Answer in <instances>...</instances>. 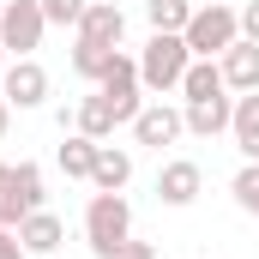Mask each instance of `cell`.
<instances>
[{"label": "cell", "instance_id": "cell-10", "mask_svg": "<svg viewBox=\"0 0 259 259\" xmlns=\"http://www.w3.org/2000/svg\"><path fill=\"white\" fill-rule=\"evenodd\" d=\"M217 66H223V84H229V91H259V42L235 36V42L217 55Z\"/></svg>", "mask_w": 259, "mask_h": 259}, {"label": "cell", "instance_id": "cell-14", "mask_svg": "<svg viewBox=\"0 0 259 259\" xmlns=\"http://www.w3.org/2000/svg\"><path fill=\"white\" fill-rule=\"evenodd\" d=\"M229 133H235V151H241L247 163H259V91H241V97H235Z\"/></svg>", "mask_w": 259, "mask_h": 259}, {"label": "cell", "instance_id": "cell-1", "mask_svg": "<svg viewBox=\"0 0 259 259\" xmlns=\"http://www.w3.org/2000/svg\"><path fill=\"white\" fill-rule=\"evenodd\" d=\"M187 66H193V49H187L181 30H151V42H145V55H139V84H145L151 97H169V91H181Z\"/></svg>", "mask_w": 259, "mask_h": 259}, {"label": "cell", "instance_id": "cell-26", "mask_svg": "<svg viewBox=\"0 0 259 259\" xmlns=\"http://www.w3.org/2000/svg\"><path fill=\"white\" fill-rule=\"evenodd\" d=\"M115 259H157V247H151V241H127Z\"/></svg>", "mask_w": 259, "mask_h": 259}, {"label": "cell", "instance_id": "cell-29", "mask_svg": "<svg viewBox=\"0 0 259 259\" xmlns=\"http://www.w3.org/2000/svg\"><path fill=\"white\" fill-rule=\"evenodd\" d=\"M0 12H6V0H0Z\"/></svg>", "mask_w": 259, "mask_h": 259}, {"label": "cell", "instance_id": "cell-24", "mask_svg": "<svg viewBox=\"0 0 259 259\" xmlns=\"http://www.w3.org/2000/svg\"><path fill=\"white\" fill-rule=\"evenodd\" d=\"M0 259H30L24 241H18V229H6V223H0Z\"/></svg>", "mask_w": 259, "mask_h": 259}, {"label": "cell", "instance_id": "cell-15", "mask_svg": "<svg viewBox=\"0 0 259 259\" xmlns=\"http://www.w3.org/2000/svg\"><path fill=\"white\" fill-rule=\"evenodd\" d=\"M115 127H121V115H115V103H109L103 91L84 97L78 115H72V133H84V139H115Z\"/></svg>", "mask_w": 259, "mask_h": 259}, {"label": "cell", "instance_id": "cell-23", "mask_svg": "<svg viewBox=\"0 0 259 259\" xmlns=\"http://www.w3.org/2000/svg\"><path fill=\"white\" fill-rule=\"evenodd\" d=\"M84 6H91V0H42V18H49V24H72V30H78Z\"/></svg>", "mask_w": 259, "mask_h": 259}, {"label": "cell", "instance_id": "cell-8", "mask_svg": "<svg viewBox=\"0 0 259 259\" xmlns=\"http://www.w3.org/2000/svg\"><path fill=\"white\" fill-rule=\"evenodd\" d=\"M0 91H6V103L12 109H42L49 103V72L30 61H6V72H0Z\"/></svg>", "mask_w": 259, "mask_h": 259}, {"label": "cell", "instance_id": "cell-3", "mask_svg": "<svg viewBox=\"0 0 259 259\" xmlns=\"http://www.w3.org/2000/svg\"><path fill=\"white\" fill-rule=\"evenodd\" d=\"M187 49H193V61H217L235 36H241V12L235 6H223V0H211V6H193V18H187Z\"/></svg>", "mask_w": 259, "mask_h": 259}, {"label": "cell", "instance_id": "cell-28", "mask_svg": "<svg viewBox=\"0 0 259 259\" xmlns=\"http://www.w3.org/2000/svg\"><path fill=\"white\" fill-rule=\"evenodd\" d=\"M6 61H12V55H6V42H0V72H6Z\"/></svg>", "mask_w": 259, "mask_h": 259}, {"label": "cell", "instance_id": "cell-19", "mask_svg": "<svg viewBox=\"0 0 259 259\" xmlns=\"http://www.w3.org/2000/svg\"><path fill=\"white\" fill-rule=\"evenodd\" d=\"M145 18H151V30H187L193 0H145Z\"/></svg>", "mask_w": 259, "mask_h": 259}, {"label": "cell", "instance_id": "cell-7", "mask_svg": "<svg viewBox=\"0 0 259 259\" xmlns=\"http://www.w3.org/2000/svg\"><path fill=\"white\" fill-rule=\"evenodd\" d=\"M181 133H187V115H181L175 103H163V97H157V103H145V109L133 115V139H139V145H151V151L175 145Z\"/></svg>", "mask_w": 259, "mask_h": 259}, {"label": "cell", "instance_id": "cell-4", "mask_svg": "<svg viewBox=\"0 0 259 259\" xmlns=\"http://www.w3.org/2000/svg\"><path fill=\"white\" fill-rule=\"evenodd\" d=\"M42 30H49L42 0H6V12H0V42H6L12 61H24L30 49H42Z\"/></svg>", "mask_w": 259, "mask_h": 259}, {"label": "cell", "instance_id": "cell-6", "mask_svg": "<svg viewBox=\"0 0 259 259\" xmlns=\"http://www.w3.org/2000/svg\"><path fill=\"white\" fill-rule=\"evenodd\" d=\"M199 193H205V169H199L193 157H169V163L157 169V199H163L169 211H187Z\"/></svg>", "mask_w": 259, "mask_h": 259}, {"label": "cell", "instance_id": "cell-25", "mask_svg": "<svg viewBox=\"0 0 259 259\" xmlns=\"http://www.w3.org/2000/svg\"><path fill=\"white\" fill-rule=\"evenodd\" d=\"M241 36H247V42H259V0H247V6H241Z\"/></svg>", "mask_w": 259, "mask_h": 259}, {"label": "cell", "instance_id": "cell-11", "mask_svg": "<svg viewBox=\"0 0 259 259\" xmlns=\"http://www.w3.org/2000/svg\"><path fill=\"white\" fill-rule=\"evenodd\" d=\"M181 115H187V133L217 139V133H229V121H235V97H229V91H223V97H205V103H187Z\"/></svg>", "mask_w": 259, "mask_h": 259}, {"label": "cell", "instance_id": "cell-17", "mask_svg": "<svg viewBox=\"0 0 259 259\" xmlns=\"http://www.w3.org/2000/svg\"><path fill=\"white\" fill-rule=\"evenodd\" d=\"M229 84H223V66L217 61H193L187 66V78H181V103H205V97H223Z\"/></svg>", "mask_w": 259, "mask_h": 259}, {"label": "cell", "instance_id": "cell-18", "mask_svg": "<svg viewBox=\"0 0 259 259\" xmlns=\"http://www.w3.org/2000/svg\"><path fill=\"white\" fill-rule=\"evenodd\" d=\"M24 217H30V205H24V193H18V175H12V163H0V223L18 229Z\"/></svg>", "mask_w": 259, "mask_h": 259}, {"label": "cell", "instance_id": "cell-21", "mask_svg": "<svg viewBox=\"0 0 259 259\" xmlns=\"http://www.w3.org/2000/svg\"><path fill=\"white\" fill-rule=\"evenodd\" d=\"M229 193H235V205H241V211H247V217L259 223V163H241V169H235Z\"/></svg>", "mask_w": 259, "mask_h": 259}, {"label": "cell", "instance_id": "cell-27", "mask_svg": "<svg viewBox=\"0 0 259 259\" xmlns=\"http://www.w3.org/2000/svg\"><path fill=\"white\" fill-rule=\"evenodd\" d=\"M6 121H12V103H6V91H0V139H6Z\"/></svg>", "mask_w": 259, "mask_h": 259}, {"label": "cell", "instance_id": "cell-2", "mask_svg": "<svg viewBox=\"0 0 259 259\" xmlns=\"http://www.w3.org/2000/svg\"><path fill=\"white\" fill-rule=\"evenodd\" d=\"M84 241H91L97 259H115L133 241V205L121 193H91V205H84Z\"/></svg>", "mask_w": 259, "mask_h": 259}, {"label": "cell", "instance_id": "cell-13", "mask_svg": "<svg viewBox=\"0 0 259 259\" xmlns=\"http://www.w3.org/2000/svg\"><path fill=\"white\" fill-rule=\"evenodd\" d=\"M127 181H133V151H121V145H109V139H103V145H97L91 187H97V193H121Z\"/></svg>", "mask_w": 259, "mask_h": 259}, {"label": "cell", "instance_id": "cell-5", "mask_svg": "<svg viewBox=\"0 0 259 259\" xmlns=\"http://www.w3.org/2000/svg\"><path fill=\"white\" fill-rule=\"evenodd\" d=\"M97 91H103V97L115 103V115H121V127H133V115L145 109V97H139V91H145V84H139V61L115 49V61H109V72L97 78Z\"/></svg>", "mask_w": 259, "mask_h": 259}, {"label": "cell", "instance_id": "cell-16", "mask_svg": "<svg viewBox=\"0 0 259 259\" xmlns=\"http://www.w3.org/2000/svg\"><path fill=\"white\" fill-rule=\"evenodd\" d=\"M97 145L103 139H84V133H66V145L55 151L66 169V181H91V169H97Z\"/></svg>", "mask_w": 259, "mask_h": 259}, {"label": "cell", "instance_id": "cell-22", "mask_svg": "<svg viewBox=\"0 0 259 259\" xmlns=\"http://www.w3.org/2000/svg\"><path fill=\"white\" fill-rule=\"evenodd\" d=\"M12 175H18V193H24L30 211H42V205H49V193H42V169H36V163H12Z\"/></svg>", "mask_w": 259, "mask_h": 259}, {"label": "cell", "instance_id": "cell-20", "mask_svg": "<svg viewBox=\"0 0 259 259\" xmlns=\"http://www.w3.org/2000/svg\"><path fill=\"white\" fill-rule=\"evenodd\" d=\"M109 61H115V49H97V42H72V72H78V78H91V84H97V78L109 72Z\"/></svg>", "mask_w": 259, "mask_h": 259}, {"label": "cell", "instance_id": "cell-12", "mask_svg": "<svg viewBox=\"0 0 259 259\" xmlns=\"http://www.w3.org/2000/svg\"><path fill=\"white\" fill-rule=\"evenodd\" d=\"M18 241H24V253H30V259H42V253H55V247L66 241V229H61V217L42 205V211H30V217L18 223Z\"/></svg>", "mask_w": 259, "mask_h": 259}, {"label": "cell", "instance_id": "cell-9", "mask_svg": "<svg viewBox=\"0 0 259 259\" xmlns=\"http://www.w3.org/2000/svg\"><path fill=\"white\" fill-rule=\"evenodd\" d=\"M121 36H127V12H121L115 0H91V6H84V18H78V42L121 49Z\"/></svg>", "mask_w": 259, "mask_h": 259}]
</instances>
